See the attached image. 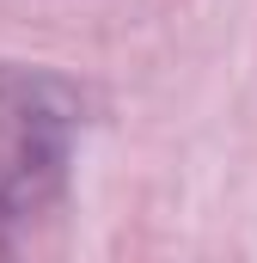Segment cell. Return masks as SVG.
<instances>
[{
    "mask_svg": "<svg viewBox=\"0 0 257 263\" xmlns=\"http://www.w3.org/2000/svg\"><path fill=\"white\" fill-rule=\"evenodd\" d=\"M67 172V104L49 80L0 62V214H25Z\"/></svg>",
    "mask_w": 257,
    "mask_h": 263,
    "instance_id": "1",
    "label": "cell"
}]
</instances>
